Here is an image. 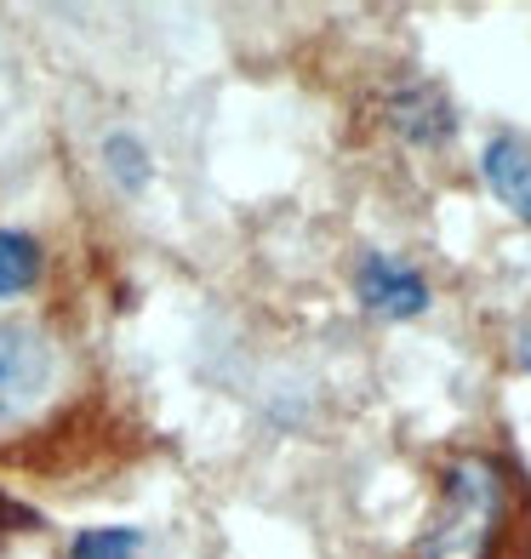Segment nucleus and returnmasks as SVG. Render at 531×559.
<instances>
[{
    "label": "nucleus",
    "instance_id": "1",
    "mask_svg": "<svg viewBox=\"0 0 531 559\" xmlns=\"http://www.w3.org/2000/svg\"><path fill=\"white\" fill-rule=\"evenodd\" d=\"M515 531V474L492 451L446 456L412 559H497Z\"/></svg>",
    "mask_w": 531,
    "mask_h": 559
},
{
    "label": "nucleus",
    "instance_id": "2",
    "mask_svg": "<svg viewBox=\"0 0 531 559\" xmlns=\"http://www.w3.org/2000/svg\"><path fill=\"white\" fill-rule=\"evenodd\" d=\"M52 343L35 325L0 320V423H17L30 405L52 389Z\"/></svg>",
    "mask_w": 531,
    "mask_h": 559
},
{
    "label": "nucleus",
    "instance_id": "3",
    "mask_svg": "<svg viewBox=\"0 0 531 559\" xmlns=\"http://www.w3.org/2000/svg\"><path fill=\"white\" fill-rule=\"evenodd\" d=\"M354 292H361V302L371 314L384 320H412L428 309V280L423 269L400 263V258H384V251H366L361 269H354Z\"/></svg>",
    "mask_w": 531,
    "mask_h": 559
},
{
    "label": "nucleus",
    "instance_id": "4",
    "mask_svg": "<svg viewBox=\"0 0 531 559\" xmlns=\"http://www.w3.org/2000/svg\"><path fill=\"white\" fill-rule=\"evenodd\" d=\"M389 126L417 148H446L458 138V109H451V97L435 81H406L389 97Z\"/></svg>",
    "mask_w": 531,
    "mask_h": 559
},
{
    "label": "nucleus",
    "instance_id": "5",
    "mask_svg": "<svg viewBox=\"0 0 531 559\" xmlns=\"http://www.w3.org/2000/svg\"><path fill=\"white\" fill-rule=\"evenodd\" d=\"M480 177H486V189L509 206L520 223H531V143L520 138H492L480 148Z\"/></svg>",
    "mask_w": 531,
    "mask_h": 559
},
{
    "label": "nucleus",
    "instance_id": "6",
    "mask_svg": "<svg viewBox=\"0 0 531 559\" xmlns=\"http://www.w3.org/2000/svg\"><path fill=\"white\" fill-rule=\"evenodd\" d=\"M40 280V240L23 228H0V297H17Z\"/></svg>",
    "mask_w": 531,
    "mask_h": 559
},
{
    "label": "nucleus",
    "instance_id": "7",
    "mask_svg": "<svg viewBox=\"0 0 531 559\" xmlns=\"http://www.w3.org/2000/svg\"><path fill=\"white\" fill-rule=\"evenodd\" d=\"M149 537L138 525H92L69 543V559H143Z\"/></svg>",
    "mask_w": 531,
    "mask_h": 559
},
{
    "label": "nucleus",
    "instance_id": "8",
    "mask_svg": "<svg viewBox=\"0 0 531 559\" xmlns=\"http://www.w3.org/2000/svg\"><path fill=\"white\" fill-rule=\"evenodd\" d=\"M104 155H109V171L120 177V189H143L149 183V155H143V143L132 138V132H115L109 143H104Z\"/></svg>",
    "mask_w": 531,
    "mask_h": 559
},
{
    "label": "nucleus",
    "instance_id": "9",
    "mask_svg": "<svg viewBox=\"0 0 531 559\" xmlns=\"http://www.w3.org/2000/svg\"><path fill=\"white\" fill-rule=\"evenodd\" d=\"M515 360H520V366L531 371V320H526L520 332H515Z\"/></svg>",
    "mask_w": 531,
    "mask_h": 559
}]
</instances>
